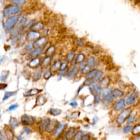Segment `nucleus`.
<instances>
[{"mask_svg": "<svg viewBox=\"0 0 140 140\" xmlns=\"http://www.w3.org/2000/svg\"><path fill=\"white\" fill-rule=\"evenodd\" d=\"M20 17V14H18V15L13 16L8 18L6 21L4 22L3 25L5 31L6 32H9L11 31L16 25Z\"/></svg>", "mask_w": 140, "mask_h": 140, "instance_id": "1", "label": "nucleus"}, {"mask_svg": "<svg viewBox=\"0 0 140 140\" xmlns=\"http://www.w3.org/2000/svg\"><path fill=\"white\" fill-rule=\"evenodd\" d=\"M21 7L17 4H9L4 8L3 11V16L8 17L14 15L21 11Z\"/></svg>", "mask_w": 140, "mask_h": 140, "instance_id": "2", "label": "nucleus"}, {"mask_svg": "<svg viewBox=\"0 0 140 140\" xmlns=\"http://www.w3.org/2000/svg\"><path fill=\"white\" fill-rule=\"evenodd\" d=\"M131 111L132 110L131 108H128L127 109H123L122 111V112L119 114V115L117 117V123L119 125L123 124L125 122V120H126L127 118H128L129 115H130V113H131Z\"/></svg>", "mask_w": 140, "mask_h": 140, "instance_id": "3", "label": "nucleus"}, {"mask_svg": "<svg viewBox=\"0 0 140 140\" xmlns=\"http://www.w3.org/2000/svg\"><path fill=\"white\" fill-rule=\"evenodd\" d=\"M21 120L23 124H24V125H27V126L32 125L34 124L35 122L34 119H33L32 116L26 114H24L23 116H21Z\"/></svg>", "mask_w": 140, "mask_h": 140, "instance_id": "4", "label": "nucleus"}, {"mask_svg": "<svg viewBox=\"0 0 140 140\" xmlns=\"http://www.w3.org/2000/svg\"><path fill=\"white\" fill-rule=\"evenodd\" d=\"M40 37V33L38 31L32 30L28 32L26 36V39L29 41H36Z\"/></svg>", "mask_w": 140, "mask_h": 140, "instance_id": "5", "label": "nucleus"}, {"mask_svg": "<svg viewBox=\"0 0 140 140\" xmlns=\"http://www.w3.org/2000/svg\"><path fill=\"white\" fill-rule=\"evenodd\" d=\"M50 120L49 118H46L43 119L41 122L39 126V130L41 132H44L47 131V128L50 123Z\"/></svg>", "mask_w": 140, "mask_h": 140, "instance_id": "6", "label": "nucleus"}, {"mask_svg": "<svg viewBox=\"0 0 140 140\" xmlns=\"http://www.w3.org/2000/svg\"><path fill=\"white\" fill-rule=\"evenodd\" d=\"M91 93L93 94H95L96 95H100L101 93H102V87L99 84L97 83H93L92 84V86L90 88Z\"/></svg>", "mask_w": 140, "mask_h": 140, "instance_id": "7", "label": "nucleus"}, {"mask_svg": "<svg viewBox=\"0 0 140 140\" xmlns=\"http://www.w3.org/2000/svg\"><path fill=\"white\" fill-rule=\"evenodd\" d=\"M137 95L135 93H132L130 94L125 100V102L128 105H132L136 102Z\"/></svg>", "mask_w": 140, "mask_h": 140, "instance_id": "8", "label": "nucleus"}, {"mask_svg": "<svg viewBox=\"0 0 140 140\" xmlns=\"http://www.w3.org/2000/svg\"><path fill=\"white\" fill-rule=\"evenodd\" d=\"M125 101L124 99H120L114 105V109L115 110L119 111L124 109L125 106Z\"/></svg>", "mask_w": 140, "mask_h": 140, "instance_id": "9", "label": "nucleus"}, {"mask_svg": "<svg viewBox=\"0 0 140 140\" xmlns=\"http://www.w3.org/2000/svg\"><path fill=\"white\" fill-rule=\"evenodd\" d=\"M65 128V126L61 123H58L57 125V127L55 128V130H54V136L55 137L58 136L59 135L61 134V133L64 131Z\"/></svg>", "mask_w": 140, "mask_h": 140, "instance_id": "10", "label": "nucleus"}, {"mask_svg": "<svg viewBox=\"0 0 140 140\" xmlns=\"http://www.w3.org/2000/svg\"><path fill=\"white\" fill-rule=\"evenodd\" d=\"M47 42V38L46 37H40L38 39L35 41L34 46L36 48H40L41 46L45 45Z\"/></svg>", "mask_w": 140, "mask_h": 140, "instance_id": "11", "label": "nucleus"}, {"mask_svg": "<svg viewBox=\"0 0 140 140\" xmlns=\"http://www.w3.org/2000/svg\"><path fill=\"white\" fill-rule=\"evenodd\" d=\"M47 102V99L45 95H40L36 98V106H43Z\"/></svg>", "mask_w": 140, "mask_h": 140, "instance_id": "12", "label": "nucleus"}, {"mask_svg": "<svg viewBox=\"0 0 140 140\" xmlns=\"http://www.w3.org/2000/svg\"><path fill=\"white\" fill-rule=\"evenodd\" d=\"M76 132V129L75 128H70L65 135V139H71L74 137L75 134Z\"/></svg>", "mask_w": 140, "mask_h": 140, "instance_id": "13", "label": "nucleus"}, {"mask_svg": "<svg viewBox=\"0 0 140 140\" xmlns=\"http://www.w3.org/2000/svg\"><path fill=\"white\" fill-rule=\"evenodd\" d=\"M41 59L38 57H36L33 58L31 61L28 63V66L31 68H35V67H38V66L40 64Z\"/></svg>", "mask_w": 140, "mask_h": 140, "instance_id": "14", "label": "nucleus"}, {"mask_svg": "<svg viewBox=\"0 0 140 140\" xmlns=\"http://www.w3.org/2000/svg\"><path fill=\"white\" fill-rule=\"evenodd\" d=\"M40 91L39 89H33L29 91H27L25 93H24V96L25 97H30V96H32L38 94L39 93H40Z\"/></svg>", "mask_w": 140, "mask_h": 140, "instance_id": "15", "label": "nucleus"}, {"mask_svg": "<svg viewBox=\"0 0 140 140\" xmlns=\"http://www.w3.org/2000/svg\"><path fill=\"white\" fill-rule=\"evenodd\" d=\"M57 125L56 120H50L47 129V132H51L54 131V129H55V128L57 127Z\"/></svg>", "mask_w": 140, "mask_h": 140, "instance_id": "16", "label": "nucleus"}, {"mask_svg": "<svg viewBox=\"0 0 140 140\" xmlns=\"http://www.w3.org/2000/svg\"><path fill=\"white\" fill-rule=\"evenodd\" d=\"M51 56H47L43 59V60L41 62V67L42 68H47L49 66L51 62Z\"/></svg>", "mask_w": 140, "mask_h": 140, "instance_id": "17", "label": "nucleus"}, {"mask_svg": "<svg viewBox=\"0 0 140 140\" xmlns=\"http://www.w3.org/2000/svg\"><path fill=\"white\" fill-rule=\"evenodd\" d=\"M42 53V49L41 48V47L40 48H36L35 50H32L31 53H30V56L31 57H33V58H35V57L39 56Z\"/></svg>", "mask_w": 140, "mask_h": 140, "instance_id": "18", "label": "nucleus"}, {"mask_svg": "<svg viewBox=\"0 0 140 140\" xmlns=\"http://www.w3.org/2000/svg\"><path fill=\"white\" fill-rule=\"evenodd\" d=\"M112 94L113 98L115 99L122 97V96H123L124 93L121 90L118 89H115L113 91H112Z\"/></svg>", "mask_w": 140, "mask_h": 140, "instance_id": "19", "label": "nucleus"}, {"mask_svg": "<svg viewBox=\"0 0 140 140\" xmlns=\"http://www.w3.org/2000/svg\"><path fill=\"white\" fill-rule=\"evenodd\" d=\"M102 98H103V101L105 103H106V104L112 102L113 101V100L114 99L112 96V92L102 96Z\"/></svg>", "mask_w": 140, "mask_h": 140, "instance_id": "20", "label": "nucleus"}, {"mask_svg": "<svg viewBox=\"0 0 140 140\" xmlns=\"http://www.w3.org/2000/svg\"><path fill=\"white\" fill-rule=\"evenodd\" d=\"M43 27H44V24H43V23L42 22H38L32 26L31 29L33 31H38L43 29Z\"/></svg>", "mask_w": 140, "mask_h": 140, "instance_id": "21", "label": "nucleus"}, {"mask_svg": "<svg viewBox=\"0 0 140 140\" xmlns=\"http://www.w3.org/2000/svg\"><path fill=\"white\" fill-rule=\"evenodd\" d=\"M18 125H19L18 120L16 118L12 117L9 122V127H10L12 129H14L15 128H16Z\"/></svg>", "mask_w": 140, "mask_h": 140, "instance_id": "22", "label": "nucleus"}, {"mask_svg": "<svg viewBox=\"0 0 140 140\" xmlns=\"http://www.w3.org/2000/svg\"><path fill=\"white\" fill-rule=\"evenodd\" d=\"M109 78H108V77H106L103 79L100 80L99 84L101 87L105 88H106V86L109 84Z\"/></svg>", "mask_w": 140, "mask_h": 140, "instance_id": "23", "label": "nucleus"}, {"mask_svg": "<svg viewBox=\"0 0 140 140\" xmlns=\"http://www.w3.org/2000/svg\"><path fill=\"white\" fill-rule=\"evenodd\" d=\"M42 75V70L41 69H38L35 70L33 75V79L35 80L40 79Z\"/></svg>", "mask_w": 140, "mask_h": 140, "instance_id": "24", "label": "nucleus"}, {"mask_svg": "<svg viewBox=\"0 0 140 140\" xmlns=\"http://www.w3.org/2000/svg\"><path fill=\"white\" fill-rule=\"evenodd\" d=\"M17 93V91H6L4 94V96L2 100L4 101L8 99L9 98L11 97L12 96L15 95Z\"/></svg>", "mask_w": 140, "mask_h": 140, "instance_id": "25", "label": "nucleus"}, {"mask_svg": "<svg viewBox=\"0 0 140 140\" xmlns=\"http://www.w3.org/2000/svg\"><path fill=\"white\" fill-rule=\"evenodd\" d=\"M96 59L94 56H90L88 59V65L91 67V69H93L96 65Z\"/></svg>", "mask_w": 140, "mask_h": 140, "instance_id": "26", "label": "nucleus"}, {"mask_svg": "<svg viewBox=\"0 0 140 140\" xmlns=\"http://www.w3.org/2000/svg\"><path fill=\"white\" fill-rule=\"evenodd\" d=\"M78 68H77V67H76L72 69L71 70V71L69 72V73L67 74V78L71 79L72 78H73V77L77 74V72H78Z\"/></svg>", "mask_w": 140, "mask_h": 140, "instance_id": "27", "label": "nucleus"}, {"mask_svg": "<svg viewBox=\"0 0 140 140\" xmlns=\"http://www.w3.org/2000/svg\"><path fill=\"white\" fill-rule=\"evenodd\" d=\"M98 71V70H97V69H94L92 71H90L89 73L86 74V78L87 79H94V78L96 76V73H97Z\"/></svg>", "mask_w": 140, "mask_h": 140, "instance_id": "28", "label": "nucleus"}, {"mask_svg": "<svg viewBox=\"0 0 140 140\" xmlns=\"http://www.w3.org/2000/svg\"><path fill=\"white\" fill-rule=\"evenodd\" d=\"M135 114L131 112V113H130V115H129L128 118H127V123L128 125L134 123V122H135Z\"/></svg>", "mask_w": 140, "mask_h": 140, "instance_id": "29", "label": "nucleus"}, {"mask_svg": "<svg viewBox=\"0 0 140 140\" xmlns=\"http://www.w3.org/2000/svg\"><path fill=\"white\" fill-rule=\"evenodd\" d=\"M55 51V47L54 46H51L47 49L46 52V54L47 56H51L54 53Z\"/></svg>", "mask_w": 140, "mask_h": 140, "instance_id": "30", "label": "nucleus"}, {"mask_svg": "<svg viewBox=\"0 0 140 140\" xmlns=\"http://www.w3.org/2000/svg\"><path fill=\"white\" fill-rule=\"evenodd\" d=\"M103 75H104V73L102 71L98 70L97 73H96V76L94 78V81L95 82H97L100 81L101 79V78H102Z\"/></svg>", "mask_w": 140, "mask_h": 140, "instance_id": "31", "label": "nucleus"}, {"mask_svg": "<svg viewBox=\"0 0 140 140\" xmlns=\"http://www.w3.org/2000/svg\"><path fill=\"white\" fill-rule=\"evenodd\" d=\"M61 64V61H55L54 63V64L53 65V66L51 67L52 71H56L58 70H60Z\"/></svg>", "mask_w": 140, "mask_h": 140, "instance_id": "32", "label": "nucleus"}, {"mask_svg": "<svg viewBox=\"0 0 140 140\" xmlns=\"http://www.w3.org/2000/svg\"><path fill=\"white\" fill-rule=\"evenodd\" d=\"M35 22H36L35 19H32V20H31L25 27H24V31H27L28 30L30 29V28H31L32 26L35 24Z\"/></svg>", "mask_w": 140, "mask_h": 140, "instance_id": "33", "label": "nucleus"}, {"mask_svg": "<svg viewBox=\"0 0 140 140\" xmlns=\"http://www.w3.org/2000/svg\"><path fill=\"white\" fill-rule=\"evenodd\" d=\"M62 112L61 110L59 109H55V108H51L49 110V113L53 115H57L61 114Z\"/></svg>", "mask_w": 140, "mask_h": 140, "instance_id": "34", "label": "nucleus"}, {"mask_svg": "<svg viewBox=\"0 0 140 140\" xmlns=\"http://www.w3.org/2000/svg\"><path fill=\"white\" fill-rule=\"evenodd\" d=\"M9 75V72L7 71H3L1 73V82H4L6 81L8 78Z\"/></svg>", "mask_w": 140, "mask_h": 140, "instance_id": "35", "label": "nucleus"}, {"mask_svg": "<svg viewBox=\"0 0 140 140\" xmlns=\"http://www.w3.org/2000/svg\"><path fill=\"white\" fill-rule=\"evenodd\" d=\"M83 135H84L83 131H78V132H77L75 135L73 139H76V140L80 139L82 138V137H83Z\"/></svg>", "mask_w": 140, "mask_h": 140, "instance_id": "36", "label": "nucleus"}, {"mask_svg": "<svg viewBox=\"0 0 140 140\" xmlns=\"http://www.w3.org/2000/svg\"><path fill=\"white\" fill-rule=\"evenodd\" d=\"M85 59V56L83 54H79L77 56L76 59V63H80L82 61H83Z\"/></svg>", "mask_w": 140, "mask_h": 140, "instance_id": "37", "label": "nucleus"}, {"mask_svg": "<svg viewBox=\"0 0 140 140\" xmlns=\"http://www.w3.org/2000/svg\"><path fill=\"white\" fill-rule=\"evenodd\" d=\"M34 44H33L32 42H28L25 46V50L28 51H31L33 49V48H34Z\"/></svg>", "mask_w": 140, "mask_h": 140, "instance_id": "38", "label": "nucleus"}, {"mask_svg": "<svg viewBox=\"0 0 140 140\" xmlns=\"http://www.w3.org/2000/svg\"><path fill=\"white\" fill-rule=\"evenodd\" d=\"M132 134L134 135H137L140 134V125H137L135 126L134 128L132 129Z\"/></svg>", "mask_w": 140, "mask_h": 140, "instance_id": "39", "label": "nucleus"}, {"mask_svg": "<svg viewBox=\"0 0 140 140\" xmlns=\"http://www.w3.org/2000/svg\"><path fill=\"white\" fill-rule=\"evenodd\" d=\"M5 135L7 138L8 139H12L14 137V134L12 131L9 130H7L5 131Z\"/></svg>", "mask_w": 140, "mask_h": 140, "instance_id": "40", "label": "nucleus"}, {"mask_svg": "<svg viewBox=\"0 0 140 140\" xmlns=\"http://www.w3.org/2000/svg\"><path fill=\"white\" fill-rule=\"evenodd\" d=\"M13 3L17 5H23L26 3V0H13Z\"/></svg>", "mask_w": 140, "mask_h": 140, "instance_id": "41", "label": "nucleus"}, {"mask_svg": "<svg viewBox=\"0 0 140 140\" xmlns=\"http://www.w3.org/2000/svg\"><path fill=\"white\" fill-rule=\"evenodd\" d=\"M75 55H76V54H75V53L74 52H71V53H69L68 55H67L66 59L68 61H71L72 60H73Z\"/></svg>", "mask_w": 140, "mask_h": 140, "instance_id": "42", "label": "nucleus"}, {"mask_svg": "<svg viewBox=\"0 0 140 140\" xmlns=\"http://www.w3.org/2000/svg\"><path fill=\"white\" fill-rule=\"evenodd\" d=\"M91 69V67L88 65H87L82 70V73L83 74H87L90 71Z\"/></svg>", "mask_w": 140, "mask_h": 140, "instance_id": "43", "label": "nucleus"}, {"mask_svg": "<svg viewBox=\"0 0 140 140\" xmlns=\"http://www.w3.org/2000/svg\"><path fill=\"white\" fill-rule=\"evenodd\" d=\"M51 72L50 70H48V71H47L45 74L43 75V78H44L45 79H49L50 77L51 76Z\"/></svg>", "mask_w": 140, "mask_h": 140, "instance_id": "44", "label": "nucleus"}, {"mask_svg": "<svg viewBox=\"0 0 140 140\" xmlns=\"http://www.w3.org/2000/svg\"><path fill=\"white\" fill-rule=\"evenodd\" d=\"M132 127L131 126V125H128V126H127V127H125L124 128V129H123V131H124V133H125V134H128V133H129V132H131V131H132Z\"/></svg>", "mask_w": 140, "mask_h": 140, "instance_id": "45", "label": "nucleus"}, {"mask_svg": "<svg viewBox=\"0 0 140 140\" xmlns=\"http://www.w3.org/2000/svg\"><path fill=\"white\" fill-rule=\"evenodd\" d=\"M27 19L26 17H23L22 19H20V20L19 21V26H22L25 25L26 23L27 22Z\"/></svg>", "mask_w": 140, "mask_h": 140, "instance_id": "46", "label": "nucleus"}, {"mask_svg": "<svg viewBox=\"0 0 140 140\" xmlns=\"http://www.w3.org/2000/svg\"><path fill=\"white\" fill-rule=\"evenodd\" d=\"M93 83V81L91 80V79H87V78H86V79L84 82V85H85V86H89L90 85H92Z\"/></svg>", "mask_w": 140, "mask_h": 140, "instance_id": "47", "label": "nucleus"}, {"mask_svg": "<svg viewBox=\"0 0 140 140\" xmlns=\"http://www.w3.org/2000/svg\"><path fill=\"white\" fill-rule=\"evenodd\" d=\"M79 69L82 70L84 67H85L86 65H88V61H82L80 63H79Z\"/></svg>", "mask_w": 140, "mask_h": 140, "instance_id": "48", "label": "nucleus"}, {"mask_svg": "<svg viewBox=\"0 0 140 140\" xmlns=\"http://www.w3.org/2000/svg\"><path fill=\"white\" fill-rule=\"evenodd\" d=\"M67 69H65L64 70H60V71L58 72V73H57V75H58L59 76H60V77H62V76H64L65 73H66V72L67 71Z\"/></svg>", "mask_w": 140, "mask_h": 140, "instance_id": "49", "label": "nucleus"}, {"mask_svg": "<svg viewBox=\"0 0 140 140\" xmlns=\"http://www.w3.org/2000/svg\"><path fill=\"white\" fill-rule=\"evenodd\" d=\"M18 107V104H13V105H11L10 106H9V107L8 108V110L9 111H12V110H15Z\"/></svg>", "mask_w": 140, "mask_h": 140, "instance_id": "50", "label": "nucleus"}, {"mask_svg": "<svg viewBox=\"0 0 140 140\" xmlns=\"http://www.w3.org/2000/svg\"><path fill=\"white\" fill-rule=\"evenodd\" d=\"M67 63L66 62H61V66H60V70H64L65 69H67Z\"/></svg>", "mask_w": 140, "mask_h": 140, "instance_id": "51", "label": "nucleus"}, {"mask_svg": "<svg viewBox=\"0 0 140 140\" xmlns=\"http://www.w3.org/2000/svg\"><path fill=\"white\" fill-rule=\"evenodd\" d=\"M100 97L99 95H96L95 96V99H94V103L96 104H98L100 102Z\"/></svg>", "mask_w": 140, "mask_h": 140, "instance_id": "52", "label": "nucleus"}, {"mask_svg": "<svg viewBox=\"0 0 140 140\" xmlns=\"http://www.w3.org/2000/svg\"><path fill=\"white\" fill-rule=\"evenodd\" d=\"M77 45H78V46H83L84 45V42L83 40H82L80 39L79 40H78L77 41Z\"/></svg>", "mask_w": 140, "mask_h": 140, "instance_id": "53", "label": "nucleus"}, {"mask_svg": "<svg viewBox=\"0 0 140 140\" xmlns=\"http://www.w3.org/2000/svg\"><path fill=\"white\" fill-rule=\"evenodd\" d=\"M31 130L28 128H27V127H25V128H24V133H26V134H30L31 132Z\"/></svg>", "mask_w": 140, "mask_h": 140, "instance_id": "54", "label": "nucleus"}, {"mask_svg": "<svg viewBox=\"0 0 140 140\" xmlns=\"http://www.w3.org/2000/svg\"><path fill=\"white\" fill-rule=\"evenodd\" d=\"M90 138V136L89 134H86L85 135H83V137H82V139L83 140H88Z\"/></svg>", "mask_w": 140, "mask_h": 140, "instance_id": "55", "label": "nucleus"}, {"mask_svg": "<svg viewBox=\"0 0 140 140\" xmlns=\"http://www.w3.org/2000/svg\"><path fill=\"white\" fill-rule=\"evenodd\" d=\"M69 105L71 106H72V107H76L77 106H78V104H77V102H76V101H72V102L70 103Z\"/></svg>", "mask_w": 140, "mask_h": 140, "instance_id": "56", "label": "nucleus"}, {"mask_svg": "<svg viewBox=\"0 0 140 140\" xmlns=\"http://www.w3.org/2000/svg\"><path fill=\"white\" fill-rule=\"evenodd\" d=\"M7 85L6 84H3V83H2L1 84V89H5L6 87H7Z\"/></svg>", "mask_w": 140, "mask_h": 140, "instance_id": "57", "label": "nucleus"}, {"mask_svg": "<svg viewBox=\"0 0 140 140\" xmlns=\"http://www.w3.org/2000/svg\"><path fill=\"white\" fill-rule=\"evenodd\" d=\"M134 138L135 139H139L140 140V135H138V136L137 135H136V137Z\"/></svg>", "mask_w": 140, "mask_h": 140, "instance_id": "58", "label": "nucleus"}, {"mask_svg": "<svg viewBox=\"0 0 140 140\" xmlns=\"http://www.w3.org/2000/svg\"><path fill=\"white\" fill-rule=\"evenodd\" d=\"M23 138V136H21V135H19V136L17 137V139H19V140H21V139H22Z\"/></svg>", "mask_w": 140, "mask_h": 140, "instance_id": "59", "label": "nucleus"}, {"mask_svg": "<svg viewBox=\"0 0 140 140\" xmlns=\"http://www.w3.org/2000/svg\"><path fill=\"white\" fill-rule=\"evenodd\" d=\"M11 1H13V0H11Z\"/></svg>", "mask_w": 140, "mask_h": 140, "instance_id": "60", "label": "nucleus"}]
</instances>
